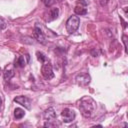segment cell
Masks as SVG:
<instances>
[{
	"instance_id": "obj_6",
	"label": "cell",
	"mask_w": 128,
	"mask_h": 128,
	"mask_svg": "<svg viewBox=\"0 0 128 128\" xmlns=\"http://www.w3.org/2000/svg\"><path fill=\"white\" fill-rule=\"evenodd\" d=\"M76 81L81 86H86L90 83V76L88 74H80L76 77Z\"/></svg>"
},
{
	"instance_id": "obj_4",
	"label": "cell",
	"mask_w": 128,
	"mask_h": 128,
	"mask_svg": "<svg viewBox=\"0 0 128 128\" xmlns=\"http://www.w3.org/2000/svg\"><path fill=\"white\" fill-rule=\"evenodd\" d=\"M61 116L63 118V121L65 123H69V122H72L74 119H75V112L69 108H65L62 113H61Z\"/></svg>"
},
{
	"instance_id": "obj_3",
	"label": "cell",
	"mask_w": 128,
	"mask_h": 128,
	"mask_svg": "<svg viewBox=\"0 0 128 128\" xmlns=\"http://www.w3.org/2000/svg\"><path fill=\"white\" fill-rule=\"evenodd\" d=\"M41 73H42V76L46 80H50L54 77V72H53V69H52V65L49 61L43 62L42 67H41Z\"/></svg>"
},
{
	"instance_id": "obj_1",
	"label": "cell",
	"mask_w": 128,
	"mask_h": 128,
	"mask_svg": "<svg viewBox=\"0 0 128 128\" xmlns=\"http://www.w3.org/2000/svg\"><path fill=\"white\" fill-rule=\"evenodd\" d=\"M95 105H96V103L91 97L85 96L79 102V110L83 116L91 117L95 110Z\"/></svg>"
},
{
	"instance_id": "obj_7",
	"label": "cell",
	"mask_w": 128,
	"mask_h": 128,
	"mask_svg": "<svg viewBox=\"0 0 128 128\" xmlns=\"http://www.w3.org/2000/svg\"><path fill=\"white\" fill-rule=\"evenodd\" d=\"M33 36H34V38L38 41V42H41V43H45V36H44V34H43V32H42V30L39 28V27H35L34 28V31H33Z\"/></svg>"
},
{
	"instance_id": "obj_11",
	"label": "cell",
	"mask_w": 128,
	"mask_h": 128,
	"mask_svg": "<svg viewBox=\"0 0 128 128\" xmlns=\"http://www.w3.org/2000/svg\"><path fill=\"white\" fill-rule=\"evenodd\" d=\"M74 12L77 15H86L87 14V9L83 6H81V5H77L74 8Z\"/></svg>"
},
{
	"instance_id": "obj_16",
	"label": "cell",
	"mask_w": 128,
	"mask_h": 128,
	"mask_svg": "<svg viewBox=\"0 0 128 128\" xmlns=\"http://www.w3.org/2000/svg\"><path fill=\"white\" fill-rule=\"evenodd\" d=\"M122 39H123V42H124V46H125V52L127 53V36H126V35H123Z\"/></svg>"
},
{
	"instance_id": "obj_9",
	"label": "cell",
	"mask_w": 128,
	"mask_h": 128,
	"mask_svg": "<svg viewBox=\"0 0 128 128\" xmlns=\"http://www.w3.org/2000/svg\"><path fill=\"white\" fill-rule=\"evenodd\" d=\"M58 15H59V9L56 8V7L51 8V9L49 10L48 14H47L46 20H47V21H53V20H55V19L58 17Z\"/></svg>"
},
{
	"instance_id": "obj_15",
	"label": "cell",
	"mask_w": 128,
	"mask_h": 128,
	"mask_svg": "<svg viewBox=\"0 0 128 128\" xmlns=\"http://www.w3.org/2000/svg\"><path fill=\"white\" fill-rule=\"evenodd\" d=\"M36 56H37V59L41 62V63H43V62H45V61H47V57L42 53V52H36Z\"/></svg>"
},
{
	"instance_id": "obj_5",
	"label": "cell",
	"mask_w": 128,
	"mask_h": 128,
	"mask_svg": "<svg viewBox=\"0 0 128 128\" xmlns=\"http://www.w3.org/2000/svg\"><path fill=\"white\" fill-rule=\"evenodd\" d=\"M14 102H17L18 104L24 106V107H25L26 109H28V110L31 109V102H30V100H29L27 97H25V96H17V97H15V98H14Z\"/></svg>"
},
{
	"instance_id": "obj_18",
	"label": "cell",
	"mask_w": 128,
	"mask_h": 128,
	"mask_svg": "<svg viewBox=\"0 0 128 128\" xmlns=\"http://www.w3.org/2000/svg\"><path fill=\"white\" fill-rule=\"evenodd\" d=\"M0 72H1V69H0Z\"/></svg>"
},
{
	"instance_id": "obj_2",
	"label": "cell",
	"mask_w": 128,
	"mask_h": 128,
	"mask_svg": "<svg viewBox=\"0 0 128 128\" xmlns=\"http://www.w3.org/2000/svg\"><path fill=\"white\" fill-rule=\"evenodd\" d=\"M79 24H80V19L78 16L76 15H72L68 18V20L66 21V30L69 34H72L74 33L78 27H79Z\"/></svg>"
},
{
	"instance_id": "obj_10",
	"label": "cell",
	"mask_w": 128,
	"mask_h": 128,
	"mask_svg": "<svg viewBox=\"0 0 128 128\" xmlns=\"http://www.w3.org/2000/svg\"><path fill=\"white\" fill-rule=\"evenodd\" d=\"M44 118L47 120H53V119H56V113H55V110L50 107L48 108L45 112H44Z\"/></svg>"
},
{
	"instance_id": "obj_12",
	"label": "cell",
	"mask_w": 128,
	"mask_h": 128,
	"mask_svg": "<svg viewBox=\"0 0 128 128\" xmlns=\"http://www.w3.org/2000/svg\"><path fill=\"white\" fill-rule=\"evenodd\" d=\"M24 115H25V111H24L23 109H21V108H16V109L14 110V117H15L16 119H21Z\"/></svg>"
},
{
	"instance_id": "obj_17",
	"label": "cell",
	"mask_w": 128,
	"mask_h": 128,
	"mask_svg": "<svg viewBox=\"0 0 128 128\" xmlns=\"http://www.w3.org/2000/svg\"><path fill=\"white\" fill-rule=\"evenodd\" d=\"M5 27H6L5 22L3 21V19H2V18H0V29H4Z\"/></svg>"
},
{
	"instance_id": "obj_14",
	"label": "cell",
	"mask_w": 128,
	"mask_h": 128,
	"mask_svg": "<svg viewBox=\"0 0 128 128\" xmlns=\"http://www.w3.org/2000/svg\"><path fill=\"white\" fill-rule=\"evenodd\" d=\"M59 125L60 124L55 119H53V120H47V122L44 124L45 127H56V126H59Z\"/></svg>"
},
{
	"instance_id": "obj_13",
	"label": "cell",
	"mask_w": 128,
	"mask_h": 128,
	"mask_svg": "<svg viewBox=\"0 0 128 128\" xmlns=\"http://www.w3.org/2000/svg\"><path fill=\"white\" fill-rule=\"evenodd\" d=\"M27 62H28V61L25 60V56L23 55V56H19V57H18V59H17V61H16V64H17V66H19V67H24ZM16 64H15V65H16Z\"/></svg>"
},
{
	"instance_id": "obj_8",
	"label": "cell",
	"mask_w": 128,
	"mask_h": 128,
	"mask_svg": "<svg viewBox=\"0 0 128 128\" xmlns=\"http://www.w3.org/2000/svg\"><path fill=\"white\" fill-rule=\"evenodd\" d=\"M14 74H15V72H14V69H13V66H12V65H8V66L5 68L4 72H3V76H4V79H5L6 81L10 80V79L14 76Z\"/></svg>"
}]
</instances>
